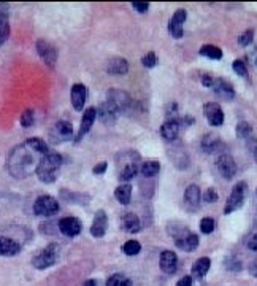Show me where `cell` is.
I'll use <instances>...</instances> for the list:
<instances>
[{"instance_id":"6da1fadb","label":"cell","mask_w":257,"mask_h":286,"mask_svg":"<svg viewBox=\"0 0 257 286\" xmlns=\"http://www.w3.org/2000/svg\"><path fill=\"white\" fill-rule=\"evenodd\" d=\"M50 153L48 145L40 138H30L22 145L16 146L8 158V172L16 178L29 177L32 172H37L40 162Z\"/></svg>"},{"instance_id":"7a4b0ae2","label":"cell","mask_w":257,"mask_h":286,"mask_svg":"<svg viewBox=\"0 0 257 286\" xmlns=\"http://www.w3.org/2000/svg\"><path fill=\"white\" fill-rule=\"evenodd\" d=\"M61 167H62V156L58 153L50 151L43 158V161L40 162V166L37 169V177L40 182L43 183H54Z\"/></svg>"},{"instance_id":"3957f363","label":"cell","mask_w":257,"mask_h":286,"mask_svg":"<svg viewBox=\"0 0 257 286\" xmlns=\"http://www.w3.org/2000/svg\"><path fill=\"white\" fill-rule=\"evenodd\" d=\"M176 232H170V235L175 239V245L183 251H194L198 247V235L191 232L184 224L175 226Z\"/></svg>"},{"instance_id":"277c9868","label":"cell","mask_w":257,"mask_h":286,"mask_svg":"<svg viewBox=\"0 0 257 286\" xmlns=\"http://www.w3.org/2000/svg\"><path fill=\"white\" fill-rule=\"evenodd\" d=\"M246 194H248V186L245 182H238L234 188H232V192L227 199V203H226V208H224V213L226 215H230L234 213L235 210L242 208L243 203H245V199H246Z\"/></svg>"},{"instance_id":"5b68a950","label":"cell","mask_w":257,"mask_h":286,"mask_svg":"<svg viewBox=\"0 0 257 286\" xmlns=\"http://www.w3.org/2000/svg\"><path fill=\"white\" fill-rule=\"evenodd\" d=\"M73 137V127L68 121H59L50 130V140L53 145H59L62 142H67Z\"/></svg>"},{"instance_id":"8992f818","label":"cell","mask_w":257,"mask_h":286,"mask_svg":"<svg viewBox=\"0 0 257 286\" xmlns=\"http://www.w3.org/2000/svg\"><path fill=\"white\" fill-rule=\"evenodd\" d=\"M59 211V203L51 195H42L34 203V213L38 216H51Z\"/></svg>"},{"instance_id":"52a82bcc","label":"cell","mask_w":257,"mask_h":286,"mask_svg":"<svg viewBox=\"0 0 257 286\" xmlns=\"http://www.w3.org/2000/svg\"><path fill=\"white\" fill-rule=\"evenodd\" d=\"M58 247L56 245H50L48 248H45L40 255H37L32 259V264L35 269H48L56 263V258H58Z\"/></svg>"},{"instance_id":"ba28073f","label":"cell","mask_w":257,"mask_h":286,"mask_svg":"<svg viewBox=\"0 0 257 286\" xmlns=\"http://www.w3.org/2000/svg\"><path fill=\"white\" fill-rule=\"evenodd\" d=\"M203 113H205V116H206L208 122H210L211 126L219 127V126L224 124V111H222V108H221L219 103H216V102H208V103H205Z\"/></svg>"},{"instance_id":"9c48e42d","label":"cell","mask_w":257,"mask_h":286,"mask_svg":"<svg viewBox=\"0 0 257 286\" xmlns=\"http://www.w3.org/2000/svg\"><path fill=\"white\" fill-rule=\"evenodd\" d=\"M188 18V13L184 8H180L176 10L170 19V24H168V32L173 38H181L183 37V26H184V21Z\"/></svg>"},{"instance_id":"30bf717a","label":"cell","mask_w":257,"mask_h":286,"mask_svg":"<svg viewBox=\"0 0 257 286\" xmlns=\"http://www.w3.org/2000/svg\"><path fill=\"white\" fill-rule=\"evenodd\" d=\"M216 167H218L222 178H226V180L234 178L237 174V164H235L234 158L229 156V154H222V156H219L218 162H216Z\"/></svg>"},{"instance_id":"8fae6325","label":"cell","mask_w":257,"mask_h":286,"mask_svg":"<svg viewBox=\"0 0 257 286\" xmlns=\"http://www.w3.org/2000/svg\"><path fill=\"white\" fill-rule=\"evenodd\" d=\"M95 118H97V110L95 108H87L83 114V119H81V126H79V130H78V134L76 137L73 138V142L78 143V142H81V138L89 132L92 124H94V121Z\"/></svg>"},{"instance_id":"7c38bea8","label":"cell","mask_w":257,"mask_h":286,"mask_svg":"<svg viewBox=\"0 0 257 286\" xmlns=\"http://www.w3.org/2000/svg\"><path fill=\"white\" fill-rule=\"evenodd\" d=\"M159 267L160 271L164 274H168L172 275L176 272V269H178V258L173 251H162V255H160V259H159Z\"/></svg>"},{"instance_id":"4fadbf2b","label":"cell","mask_w":257,"mask_h":286,"mask_svg":"<svg viewBox=\"0 0 257 286\" xmlns=\"http://www.w3.org/2000/svg\"><path fill=\"white\" fill-rule=\"evenodd\" d=\"M107 102H110L116 110L123 111V110L127 108V105L130 103V97H128V94L124 93V91H118V89H111V91H108Z\"/></svg>"},{"instance_id":"5bb4252c","label":"cell","mask_w":257,"mask_h":286,"mask_svg":"<svg viewBox=\"0 0 257 286\" xmlns=\"http://www.w3.org/2000/svg\"><path fill=\"white\" fill-rule=\"evenodd\" d=\"M59 231L67 237H75L81 232V221L78 218H62L59 221Z\"/></svg>"},{"instance_id":"9a60e30c","label":"cell","mask_w":257,"mask_h":286,"mask_svg":"<svg viewBox=\"0 0 257 286\" xmlns=\"http://www.w3.org/2000/svg\"><path fill=\"white\" fill-rule=\"evenodd\" d=\"M86 95H87V89L84 85H73L71 88V93H70V99H71V105L76 111H81L84 107V102H86Z\"/></svg>"},{"instance_id":"2e32d148","label":"cell","mask_w":257,"mask_h":286,"mask_svg":"<svg viewBox=\"0 0 257 286\" xmlns=\"http://www.w3.org/2000/svg\"><path fill=\"white\" fill-rule=\"evenodd\" d=\"M108 227V216L103 210H99L94 216V223L91 226V234L94 237H103Z\"/></svg>"},{"instance_id":"e0dca14e","label":"cell","mask_w":257,"mask_h":286,"mask_svg":"<svg viewBox=\"0 0 257 286\" xmlns=\"http://www.w3.org/2000/svg\"><path fill=\"white\" fill-rule=\"evenodd\" d=\"M213 89L216 95H219L221 99H226V100H232L235 97V91H234V86H232L229 81H226L224 78H218L214 80V85Z\"/></svg>"},{"instance_id":"ac0fdd59","label":"cell","mask_w":257,"mask_h":286,"mask_svg":"<svg viewBox=\"0 0 257 286\" xmlns=\"http://www.w3.org/2000/svg\"><path fill=\"white\" fill-rule=\"evenodd\" d=\"M180 134V119H167L160 127V135L164 140L173 142Z\"/></svg>"},{"instance_id":"d6986e66","label":"cell","mask_w":257,"mask_h":286,"mask_svg":"<svg viewBox=\"0 0 257 286\" xmlns=\"http://www.w3.org/2000/svg\"><path fill=\"white\" fill-rule=\"evenodd\" d=\"M184 203L189 210H197L200 205V190L197 185H189L184 191Z\"/></svg>"},{"instance_id":"ffe728a7","label":"cell","mask_w":257,"mask_h":286,"mask_svg":"<svg viewBox=\"0 0 257 286\" xmlns=\"http://www.w3.org/2000/svg\"><path fill=\"white\" fill-rule=\"evenodd\" d=\"M37 53L40 54V57L48 64V65H54L56 64V59H58V54H56V50L48 45L46 42H43V40H40V42H37Z\"/></svg>"},{"instance_id":"44dd1931","label":"cell","mask_w":257,"mask_h":286,"mask_svg":"<svg viewBox=\"0 0 257 286\" xmlns=\"http://www.w3.org/2000/svg\"><path fill=\"white\" fill-rule=\"evenodd\" d=\"M128 70V62L124 57H113L107 64V72L110 75H126Z\"/></svg>"},{"instance_id":"7402d4cb","label":"cell","mask_w":257,"mask_h":286,"mask_svg":"<svg viewBox=\"0 0 257 286\" xmlns=\"http://www.w3.org/2000/svg\"><path fill=\"white\" fill-rule=\"evenodd\" d=\"M140 166L136 161H128L124 164V167H121V170H119V182L123 183H128L130 180L138 174L140 172Z\"/></svg>"},{"instance_id":"603a6c76","label":"cell","mask_w":257,"mask_h":286,"mask_svg":"<svg viewBox=\"0 0 257 286\" xmlns=\"http://www.w3.org/2000/svg\"><path fill=\"white\" fill-rule=\"evenodd\" d=\"M119 114V110H116L113 105H111L110 102H103L100 105V108L97 111V116L100 118L102 122H113Z\"/></svg>"},{"instance_id":"cb8c5ba5","label":"cell","mask_w":257,"mask_h":286,"mask_svg":"<svg viewBox=\"0 0 257 286\" xmlns=\"http://www.w3.org/2000/svg\"><path fill=\"white\" fill-rule=\"evenodd\" d=\"M21 251L19 243L8 239V237H0V256H14Z\"/></svg>"},{"instance_id":"d4e9b609","label":"cell","mask_w":257,"mask_h":286,"mask_svg":"<svg viewBox=\"0 0 257 286\" xmlns=\"http://www.w3.org/2000/svg\"><path fill=\"white\" fill-rule=\"evenodd\" d=\"M121 224H123L124 231H126V232H130V234L140 232V229H141L140 219H138V216H136L135 213H126V215L123 216Z\"/></svg>"},{"instance_id":"484cf974","label":"cell","mask_w":257,"mask_h":286,"mask_svg":"<svg viewBox=\"0 0 257 286\" xmlns=\"http://www.w3.org/2000/svg\"><path fill=\"white\" fill-rule=\"evenodd\" d=\"M211 267V259L210 258H200L195 261V264L192 266V275L197 277V279H203L208 274Z\"/></svg>"},{"instance_id":"4316f807","label":"cell","mask_w":257,"mask_h":286,"mask_svg":"<svg viewBox=\"0 0 257 286\" xmlns=\"http://www.w3.org/2000/svg\"><path fill=\"white\" fill-rule=\"evenodd\" d=\"M221 146V140L216 134H206L202 138V150L205 153H214Z\"/></svg>"},{"instance_id":"83f0119b","label":"cell","mask_w":257,"mask_h":286,"mask_svg":"<svg viewBox=\"0 0 257 286\" xmlns=\"http://www.w3.org/2000/svg\"><path fill=\"white\" fill-rule=\"evenodd\" d=\"M115 195H116V199L119 200V203L127 205V203L130 202V197H132V186L128 183H123L121 186L116 188Z\"/></svg>"},{"instance_id":"f1b7e54d","label":"cell","mask_w":257,"mask_h":286,"mask_svg":"<svg viewBox=\"0 0 257 286\" xmlns=\"http://www.w3.org/2000/svg\"><path fill=\"white\" fill-rule=\"evenodd\" d=\"M198 53L202 56L210 57V59H214V61L222 59V50L219 46H214V45H203L202 48H200Z\"/></svg>"},{"instance_id":"f546056e","label":"cell","mask_w":257,"mask_h":286,"mask_svg":"<svg viewBox=\"0 0 257 286\" xmlns=\"http://www.w3.org/2000/svg\"><path fill=\"white\" fill-rule=\"evenodd\" d=\"M159 170H160L159 161H146L140 166V172L144 177H154L159 174Z\"/></svg>"},{"instance_id":"4dcf8cb0","label":"cell","mask_w":257,"mask_h":286,"mask_svg":"<svg viewBox=\"0 0 257 286\" xmlns=\"http://www.w3.org/2000/svg\"><path fill=\"white\" fill-rule=\"evenodd\" d=\"M235 132H237L238 138H246V140H248L250 137H253V126L246 121H240L237 124Z\"/></svg>"},{"instance_id":"1f68e13d","label":"cell","mask_w":257,"mask_h":286,"mask_svg":"<svg viewBox=\"0 0 257 286\" xmlns=\"http://www.w3.org/2000/svg\"><path fill=\"white\" fill-rule=\"evenodd\" d=\"M123 251H124V255H127V256H135L141 251V245H140V242H136V240H127L123 245Z\"/></svg>"},{"instance_id":"d6a6232c","label":"cell","mask_w":257,"mask_h":286,"mask_svg":"<svg viewBox=\"0 0 257 286\" xmlns=\"http://www.w3.org/2000/svg\"><path fill=\"white\" fill-rule=\"evenodd\" d=\"M8 37H10V24L6 19H0V46H2Z\"/></svg>"},{"instance_id":"836d02e7","label":"cell","mask_w":257,"mask_h":286,"mask_svg":"<svg viewBox=\"0 0 257 286\" xmlns=\"http://www.w3.org/2000/svg\"><path fill=\"white\" fill-rule=\"evenodd\" d=\"M253 40H254V30L253 29H248L246 32H243V34L240 35L238 43L242 45V46H250L253 43Z\"/></svg>"},{"instance_id":"e575fe53","label":"cell","mask_w":257,"mask_h":286,"mask_svg":"<svg viewBox=\"0 0 257 286\" xmlns=\"http://www.w3.org/2000/svg\"><path fill=\"white\" fill-rule=\"evenodd\" d=\"M141 64L144 65L146 69H152V67H156L157 65V54L156 53H148L146 56H143V59H141Z\"/></svg>"},{"instance_id":"d590c367","label":"cell","mask_w":257,"mask_h":286,"mask_svg":"<svg viewBox=\"0 0 257 286\" xmlns=\"http://www.w3.org/2000/svg\"><path fill=\"white\" fill-rule=\"evenodd\" d=\"M200 231L203 234H211L214 231V219L213 218H203L200 221Z\"/></svg>"},{"instance_id":"8d00e7d4","label":"cell","mask_w":257,"mask_h":286,"mask_svg":"<svg viewBox=\"0 0 257 286\" xmlns=\"http://www.w3.org/2000/svg\"><path fill=\"white\" fill-rule=\"evenodd\" d=\"M32 124H34V111L26 110L21 116V126L22 127H30Z\"/></svg>"},{"instance_id":"74e56055","label":"cell","mask_w":257,"mask_h":286,"mask_svg":"<svg viewBox=\"0 0 257 286\" xmlns=\"http://www.w3.org/2000/svg\"><path fill=\"white\" fill-rule=\"evenodd\" d=\"M234 70L238 73L240 77H248V67H246V64L242 61V59H237L235 62H234Z\"/></svg>"},{"instance_id":"f35d334b","label":"cell","mask_w":257,"mask_h":286,"mask_svg":"<svg viewBox=\"0 0 257 286\" xmlns=\"http://www.w3.org/2000/svg\"><path fill=\"white\" fill-rule=\"evenodd\" d=\"M218 192L214 191V188H208V190L205 191V194H203V200L205 202H208V203H213V202H216L218 200Z\"/></svg>"},{"instance_id":"ab89813d","label":"cell","mask_w":257,"mask_h":286,"mask_svg":"<svg viewBox=\"0 0 257 286\" xmlns=\"http://www.w3.org/2000/svg\"><path fill=\"white\" fill-rule=\"evenodd\" d=\"M226 267L229 269V271L238 272V271H242V263H240V261L235 259V258H230V259L226 261Z\"/></svg>"},{"instance_id":"60d3db41","label":"cell","mask_w":257,"mask_h":286,"mask_svg":"<svg viewBox=\"0 0 257 286\" xmlns=\"http://www.w3.org/2000/svg\"><path fill=\"white\" fill-rule=\"evenodd\" d=\"M248 148L251 150L253 158H254V161L257 162V138H256V137H250V138H248Z\"/></svg>"},{"instance_id":"b9f144b4","label":"cell","mask_w":257,"mask_h":286,"mask_svg":"<svg viewBox=\"0 0 257 286\" xmlns=\"http://www.w3.org/2000/svg\"><path fill=\"white\" fill-rule=\"evenodd\" d=\"M107 169H108V164H107L105 161H103V162H99L97 166H94L92 172H94L95 175H102V174H105V172H107Z\"/></svg>"},{"instance_id":"7bdbcfd3","label":"cell","mask_w":257,"mask_h":286,"mask_svg":"<svg viewBox=\"0 0 257 286\" xmlns=\"http://www.w3.org/2000/svg\"><path fill=\"white\" fill-rule=\"evenodd\" d=\"M132 6H133L138 13H146L148 8H149V3H148V2H133Z\"/></svg>"},{"instance_id":"ee69618b","label":"cell","mask_w":257,"mask_h":286,"mask_svg":"<svg viewBox=\"0 0 257 286\" xmlns=\"http://www.w3.org/2000/svg\"><path fill=\"white\" fill-rule=\"evenodd\" d=\"M124 279H121V275H111L107 280V286H121Z\"/></svg>"},{"instance_id":"f6af8a7d","label":"cell","mask_w":257,"mask_h":286,"mask_svg":"<svg viewBox=\"0 0 257 286\" xmlns=\"http://www.w3.org/2000/svg\"><path fill=\"white\" fill-rule=\"evenodd\" d=\"M176 286H192V277L191 275L183 277V279L178 283H176Z\"/></svg>"},{"instance_id":"bcb514c9","label":"cell","mask_w":257,"mask_h":286,"mask_svg":"<svg viewBox=\"0 0 257 286\" xmlns=\"http://www.w3.org/2000/svg\"><path fill=\"white\" fill-rule=\"evenodd\" d=\"M202 83H203V86H206V88H213L214 78L210 77V75H203V77H202Z\"/></svg>"},{"instance_id":"7dc6e473","label":"cell","mask_w":257,"mask_h":286,"mask_svg":"<svg viewBox=\"0 0 257 286\" xmlns=\"http://www.w3.org/2000/svg\"><path fill=\"white\" fill-rule=\"evenodd\" d=\"M0 19L8 21V5L6 3H0Z\"/></svg>"},{"instance_id":"c3c4849f","label":"cell","mask_w":257,"mask_h":286,"mask_svg":"<svg viewBox=\"0 0 257 286\" xmlns=\"http://www.w3.org/2000/svg\"><path fill=\"white\" fill-rule=\"evenodd\" d=\"M248 248H250L251 251H257V234H254L251 237V240L248 242Z\"/></svg>"},{"instance_id":"681fc988","label":"cell","mask_w":257,"mask_h":286,"mask_svg":"<svg viewBox=\"0 0 257 286\" xmlns=\"http://www.w3.org/2000/svg\"><path fill=\"white\" fill-rule=\"evenodd\" d=\"M83 286H97V283H95V280H87L83 283Z\"/></svg>"},{"instance_id":"f907efd6","label":"cell","mask_w":257,"mask_h":286,"mask_svg":"<svg viewBox=\"0 0 257 286\" xmlns=\"http://www.w3.org/2000/svg\"><path fill=\"white\" fill-rule=\"evenodd\" d=\"M250 272H251V275H253V277H256V279H257V266H253Z\"/></svg>"},{"instance_id":"816d5d0a","label":"cell","mask_w":257,"mask_h":286,"mask_svg":"<svg viewBox=\"0 0 257 286\" xmlns=\"http://www.w3.org/2000/svg\"><path fill=\"white\" fill-rule=\"evenodd\" d=\"M121 286H132V282H130V280H127V279H124L123 283H121Z\"/></svg>"},{"instance_id":"f5cc1de1","label":"cell","mask_w":257,"mask_h":286,"mask_svg":"<svg viewBox=\"0 0 257 286\" xmlns=\"http://www.w3.org/2000/svg\"><path fill=\"white\" fill-rule=\"evenodd\" d=\"M253 61H254V65L257 67V48L254 50V54H253Z\"/></svg>"}]
</instances>
